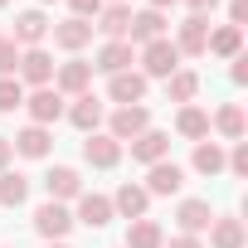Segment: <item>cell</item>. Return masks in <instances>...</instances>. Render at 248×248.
I'll return each mask as SVG.
<instances>
[{
    "label": "cell",
    "instance_id": "ba28073f",
    "mask_svg": "<svg viewBox=\"0 0 248 248\" xmlns=\"http://www.w3.org/2000/svg\"><path fill=\"white\" fill-rule=\"evenodd\" d=\"M20 83H34V88H49L54 83V59L44 54V49H25L20 54Z\"/></svg>",
    "mask_w": 248,
    "mask_h": 248
},
{
    "label": "cell",
    "instance_id": "4316f807",
    "mask_svg": "<svg viewBox=\"0 0 248 248\" xmlns=\"http://www.w3.org/2000/svg\"><path fill=\"white\" fill-rule=\"evenodd\" d=\"M190 166H195L200 175H219V170H224V146H219V141H209V137H204V141H195Z\"/></svg>",
    "mask_w": 248,
    "mask_h": 248
},
{
    "label": "cell",
    "instance_id": "74e56055",
    "mask_svg": "<svg viewBox=\"0 0 248 248\" xmlns=\"http://www.w3.org/2000/svg\"><path fill=\"white\" fill-rule=\"evenodd\" d=\"M10 156H15V146H10V137H0V170H10Z\"/></svg>",
    "mask_w": 248,
    "mask_h": 248
},
{
    "label": "cell",
    "instance_id": "ac0fdd59",
    "mask_svg": "<svg viewBox=\"0 0 248 248\" xmlns=\"http://www.w3.org/2000/svg\"><path fill=\"white\" fill-rule=\"evenodd\" d=\"M44 34H49V20H44V10H25V15H15V44H25V49H39L44 44Z\"/></svg>",
    "mask_w": 248,
    "mask_h": 248
},
{
    "label": "cell",
    "instance_id": "9c48e42d",
    "mask_svg": "<svg viewBox=\"0 0 248 248\" xmlns=\"http://www.w3.org/2000/svg\"><path fill=\"white\" fill-rule=\"evenodd\" d=\"M44 190H49V200H54V204L78 200V195H83V175H78L73 166H54V170L44 175Z\"/></svg>",
    "mask_w": 248,
    "mask_h": 248
},
{
    "label": "cell",
    "instance_id": "ab89813d",
    "mask_svg": "<svg viewBox=\"0 0 248 248\" xmlns=\"http://www.w3.org/2000/svg\"><path fill=\"white\" fill-rule=\"evenodd\" d=\"M166 5H175V0H151V10H166Z\"/></svg>",
    "mask_w": 248,
    "mask_h": 248
},
{
    "label": "cell",
    "instance_id": "7c38bea8",
    "mask_svg": "<svg viewBox=\"0 0 248 248\" xmlns=\"http://www.w3.org/2000/svg\"><path fill=\"white\" fill-rule=\"evenodd\" d=\"M151 39H166V15L146 5L141 15H132V25H127V44H151Z\"/></svg>",
    "mask_w": 248,
    "mask_h": 248
},
{
    "label": "cell",
    "instance_id": "e575fe53",
    "mask_svg": "<svg viewBox=\"0 0 248 248\" xmlns=\"http://www.w3.org/2000/svg\"><path fill=\"white\" fill-rule=\"evenodd\" d=\"M243 20H248V0H233V5H229V25L243 30Z\"/></svg>",
    "mask_w": 248,
    "mask_h": 248
},
{
    "label": "cell",
    "instance_id": "f1b7e54d",
    "mask_svg": "<svg viewBox=\"0 0 248 248\" xmlns=\"http://www.w3.org/2000/svg\"><path fill=\"white\" fill-rule=\"evenodd\" d=\"M200 93V73H190V68H175L170 78H166V97L170 102H190Z\"/></svg>",
    "mask_w": 248,
    "mask_h": 248
},
{
    "label": "cell",
    "instance_id": "8fae6325",
    "mask_svg": "<svg viewBox=\"0 0 248 248\" xmlns=\"http://www.w3.org/2000/svg\"><path fill=\"white\" fill-rule=\"evenodd\" d=\"M146 204H151V195H146L141 185H132V180L117 185V195H112V214H122L127 224H132V219H146Z\"/></svg>",
    "mask_w": 248,
    "mask_h": 248
},
{
    "label": "cell",
    "instance_id": "44dd1931",
    "mask_svg": "<svg viewBox=\"0 0 248 248\" xmlns=\"http://www.w3.org/2000/svg\"><path fill=\"white\" fill-rule=\"evenodd\" d=\"M20 156H30V161H44L49 156V146H54V137H49V127H34V122H30V127L25 132H15V141H10Z\"/></svg>",
    "mask_w": 248,
    "mask_h": 248
},
{
    "label": "cell",
    "instance_id": "7402d4cb",
    "mask_svg": "<svg viewBox=\"0 0 248 248\" xmlns=\"http://www.w3.org/2000/svg\"><path fill=\"white\" fill-rule=\"evenodd\" d=\"M93 68H102L107 78H112V73H122V68H132V44H127V39H107V44L97 49Z\"/></svg>",
    "mask_w": 248,
    "mask_h": 248
},
{
    "label": "cell",
    "instance_id": "2e32d148",
    "mask_svg": "<svg viewBox=\"0 0 248 248\" xmlns=\"http://www.w3.org/2000/svg\"><path fill=\"white\" fill-rule=\"evenodd\" d=\"M175 224H180V233H204L209 224H214V209H209V200H180V209H175Z\"/></svg>",
    "mask_w": 248,
    "mask_h": 248
},
{
    "label": "cell",
    "instance_id": "1f68e13d",
    "mask_svg": "<svg viewBox=\"0 0 248 248\" xmlns=\"http://www.w3.org/2000/svg\"><path fill=\"white\" fill-rule=\"evenodd\" d=\"M15 68H20V44L0 34V78H15Z\"/></svg>",
    "mask_w": 248,
    "mask_h": 248
},
{
    "label": "cell",
    "instance_id": "8992f818",
    "mask_svg": "<svg viewBox=\"0 0 248 248\" xmlns=\"http://www.w3.org/2000/svg\"><path fill=\"white\" fill-rule=\"evenodd\" d=\"M88 83H93V63H83V59H68V63L54 68V88L68 93V97H83Z\"/></svg>",
    "mask_w": 248,
    "mask_h": 248
},
{
    "label": "cell",
    "instance_id": "d6986e66",
    "mask_svg": "<svg viewBox=\"0 0 248 248\" xmlns=\"http://www.w3.org/2000/svg\"><path fill=\"white\" fill-rule=\"evenodd\" d=\"M166 156H170V137L156 132V127L132 141V161H141V166H156V161H166Z\"/></svg>",
    "mask_w": 248,
    "mask_h": 248
},
{
    "label": "cell",
    "instance_id": "4dcf8cb0",
    "mask_svg": "<svg viewBox=\"0 0 248 248\" xmlns=\"http://www.w3.org/2000/svg\"><path fill=\"white\" fill-rule=\"evenodd\" d=\"M25 107V83L20 78H0V112H15Z\"/></svg>",
    "mask_w": 248,
    "mask_h": 248
},
{
    "label": "cell",
    "instance_id": "7a4b0ae2",
    "mask_svg": "<svg viewBox=\"0 0 248 248\" xmlns=\"http://www.w3.org/2000/svg\"><path fill=\"white\" fill-rule=\"evenodd\" d=\"M180 68V49L170 39H151L141 44V78H170Z\"/></svg>",
    "mask_w": 248,
    "mask_h": 248
},
{
    "label": "cell",
    "instance_id": "60d3db41",
    "mask_svg": "<svg viewBox=\"0 0 248 248\" xmlns=\"http://www.w3.org/2000/svg\"><path fill=\"white\" fill-rule=\"evenodd\" d=\"M49 248H68V243H49Z\"/></svg>",
    "mask_w": 248,
    "mask_h": 248
},
{
    "label": "cell",
    "instance_id": "9a60e30c",
    "mask_svg": "<svg viewBox=\"0 0 248 248\" xmlns=\"http://www.w3.org/2000/svg\"><path fill=\"white\" fill-rule=\"evenodd\" d=\"M73 224L107 229V224H112V200H107V195H93V190H83V195H78V219H73Z\"/></svg>",
    "mask_w": 248,
    "mask_h": 248
},
{
    "label": "cell",
    "instance_id": "603a6c76",
    "mask_svg": "<svg viewBox=\"0 0 248 248\" xmlns=\"http://www.w3.org/2000/svg\"><path fill=\"white\" fill-rule=\"evenodd\" d=\"M209 127H219V137H224V141H243V132H248L243 107H238V102H224V107L214 112V122H209Z\"/></svg>",
    "mask_w": 248,
    "mask_h": 248
},
{
    "label": "cell",
    "instance_id": "d4e9b609",
    "mask_svg": "<svg viewBox=\"0 0 248 248\" xmlns=\"http://www.w3.org/2000/svg\"><path fill=\"white\" fill-rule=\"evenodd\" d=\"M204 54H219V59H233V54H243V30H233V25H219V30H209V44H204Z\"/></svg>",
    "mask_w": 248,
    "mask_h": 248
},
{
    "label": "cell",
    "instance_id": "ffe728a7",
    "mask_svg": "<svg viewBox=\"0 0 248 248\" xmlns=\"http://www.w3.org/2000/svg\"><path fill=\"white\" fill-rule=\"evenodd\" d=\"M68 112V122L78 132H97V122H102V97L97 93H83V97H73V107H63Z\"/></svg>",
    "mask_w": 248,
    "mask_h": 248
},
{
    "label": "cell",
    "instance_id": "f35d334b",
    "mask_svg": "<svg viewBox=\"0 0 248 248\" xmlns=\"http://www.w3.org/2000/svg\"><path fill=\"white\" fill-rule=\"evenodd\" d=\"M185 5H190V15H209V10L219 5V0H185Z\"/></svg>",
    "mask_w": 248,
    "mask_h": 248
},
{
    "label": "cell",
    "instance_id": "836d02e7",
    "mask_svg": "<svg viewBox=\"0 0 248 248\" xmlns=\"http://www.w3.org/2000/svg\"><path fill=\"white\" fill-rule=\"evenodd\" d=\"M68 10H73V20H97L102 0H68Z\"/></svg>",
    "mask_w": 248,
    "mask_h": 248
},
{
    "label": "cell",
    "instance_id": "e0dca14e",
    "mask_svg": "<svg viewBox=\"0 0 248 248\" xmlns=\"http://www.w3.org/2000/svg\"><path fill=\"white\" fill-rule=\"evenodd\" d=\"M204 233H209V248H243V243H248L243 219H233V214H214V224H209Z\"/></svg>",
    "mask_w": 248,
    "mask_h": 248
},
{
    "label": "cell",
    "instance_id": "5bb4252c",
    "mask_svg": "<svg viewBox=\"0 0 248 248\" xmlns=\"http://www.w3.org/2000/svg\"><path fill=\"white\" fill-rule=\"evenodd\" d=\"M180 185H185V170H180L175 161H156V166L146 170V185H141V190H146V195H175Z\"/></svg>",
    "mask_w": 248,
    "mask_h": 248
},
{
    "label": "cell",
    "instance_id": "52a82bcc",
    "mask_svg": "<svg viewBox=\"0 0 248 248\" xmlns=\"http://www.w3.org/2000/svg\"><path fill=\"white\" fill-rule=\"evenodd\" d=\"M83 161L97 166V170H112V166L122 161V141H112L107 132H88V141H83Z\"/></svg>",
    "mask_w": 248,
    "mask_h": 248
},
{
    "label": "cell",
    "instance_id": "b9f144b4",
    "mask_svg": "<svg viewBox=\"0 0 248 248\" xmlns=\"http://www.w3.org/2000/svg\"><path fill=\"white\" fill-rule=\"evenodd\" d=\"M0 5H10V0H0Z\"/></svg>",
    "mask_w": 248,
    "mask_h": 248
},
{
    "label": "cell",
    "instance_id": "cb8c5ba5",
    "mask_svg": "<svg viewBox=\"0 0 248 248\" xmlns=\"http://www.w3.org/2000/svg\"><path fill=\"white\" fill-rule=\"evenodd\" d=\"M175 132H180L185 141H204V137H209V112L185 102V107H180V117H175Z\"/></svg>",
    "mask_w": 248,
    "mask_h": 248
},
{
    "label": "cell",
    "instance_id": "8d00e7d4",
    "mask_svg": "<svg viewBox=\"0 0 248 248\" xmlns=\"http://www.w3.org/2000/svg\"><path fill=\"white\" fill-rule=\"evenodd\" d=\"M161 248H204V243H200L195 233H175V238H170V243H161Z\"/></svg>",
    "mask_w": 248,
    "mask_h": 248
},
{
    "label": "cell",
    "instance_id": "30bf717a",
    "mask_svg": "<svg viewBox=\"0 0 248 248\" xmlns=\"http://www.w3.org/2000/svg\"><path fill=\"white\" fill-rule=\"evenodd\" d=\"M107 97H112V102H122V107H132V102H141V97H146V78H141L137 68H122V73H112Z\"/></svg>",
    "mask_w": 248,
    "mask_h": 248
},
{
    "label": "cell",
    "instance_id": "5b68a950",
    "mask_svg": "<svg viewBox=\"0 0 248 248\" xmlns=\"http://www.w3.org/2000/svg\"><path fill=\"white\" fill-rule=\"evenodd\" d=\"M170 44L180 49V59H185V54H190V59H200V54H204V44H209V20H204V15H190V20L175 30V39H170Z\"/></svg>",
    "mask_w": 248,
    "mask_h": 248
},
{
    "label": "cell",
    "instance_id": "f546056e",
    "mask_svg": "<svg viewBox=\"0 0 248 248\" xmlns=\"http://www.w3.org/2000/svg\"><path fill=\"white\" fill-rule=\"evenodd\" d=\"M30 200V180L20 175V170H0V204H25Z\"/></svg>",
    "mask_w": 248,
    "mask_h": 248
},
{
    "label": "cell",
    "instance_id": "7bdbcfd3",
    "mask_svg": "<svg viewBox=\"0 0 248 248\" xmlns=\"http://www.w3.org/2000/svg\"><path fill=\"white\" fill-rule=\"evenodd\" d=\"M112 5H122V0H112Z\"/></svg>",
    "mask_w": 248,
    "mask_h": 248
},
{
    "label": "cell",
    "instance_id": "d6a6232c",
    "mask_svg": "<svg viewBox=\"0 0 248 248\" xmlns=\"http://www.w3.org/2000/svg\"><path fill=\"white\" fill-rule=\"evenodd\" d=\"M224 170H233V175H248V141H233V151L224 156Z\"/></svg>",
    "mask_w": 248,
    "mask_h": 248
},
{
    "label": "cell",
    "instance_id": "ee69618b",
    "mask_svg": "<svg viewBox=\"0 0 248 248\" xmlns=\"http://www.w3.org/2000/svg\"><path fill=\"white\" fill-rule=\"evenodd\" d=\"M44 5H49V0H44Z\"/></svg>",
    "mask_w": 248,
    "mask_h": 248
},
{
    "label": "cell",
    "instance_id": "d590c367",
    "mask_svg": "<svg viewBox=\"0 0 248 248\" xmlns=\"http://www.w3.org/2000/svg\"><path fill=\"white\" fill-rule=\"evenodd\" d=\"M233 83H248V54H233V68H229Z\"/></svg>",
    "mask_w": 248,
    "mask_h": 248
},
{
    "label": "cell",
    "instance_id": "6da1fadb",
    "mask_svg": "<svg viewBox=\"0 0 248 248\" xmlns=\"http://www.w3.org/2000/svg\"><path fill=\"white\" fill-rule=\"evenodd\" d=\"M141 132H151V107H146V102L117 107V112L107 117V137H112V141H137Z\"/></svg>",
    "mask_w": 248,
    "mask_h": 248
},
{
    "label": "cell",
    "instance_id": "277c9868",
    "mask_svg": "<svg viewBox=\"0 0 248 248\" xmlns=\"http://www.w3.org/2000/svg\"><path fill=\"white\" fill-rule=\"evenodd\" d=\"M34 229L49 238V243H63V233L73 229V214L63 209V204H54V200H44L39 209H34Z\"/></svg>",
    "mask_w": 248,
    "mask_h": 248
},
{
    "label": "cell",
    "instance_id": "3957f363",
    "mask_svg": "<svg viewBox=\"0 0 248 248\" xmlns=\"http://www.w3.org/2000/svg\"><path fill=\"white\" fill-rule=\"evenodd\" d=\"M25 112H30L34 127H49V122L63 117V93L59 88H34V93H25Z\"/></svg>",
    "mask_w": 248,
    "mask_h": 248
},
{
    "label": "cell",
    "instance_id": "484cf974",
    "mask_svg": "<svg viewBox=\"0 0 248 248\" xmlns=\"http://www.w3.org/2000/svg\"><path fill=\"white\" fill-rule=\"evenodd\" d=\"M127 25H132V10L127 5H107V10H97V34H107V39H127Z\"/></svg>",
    "mask_w": 248,
    "mask_h": 248
},
{
    "label": "cell",
    "instance_id": "83f0119b",
    "mask_svg": "<svg viewBox=\"0 0 248 248\" xmlns=\"http://www.w3.org/2000/svg\"><path fill=\"white\" fill-rule=\"evenodd\" d=\"M161 243H166V233H161L156 219H132L127 224V248H161Z\"/></svg>",
    "mask_w": 248,
    "mask_h": 248
},
{
    "label": "cell",
    "instance_id": "4fadbf2b",
    "mask_svg": "<svg viewBox=\"0 0 248 248\" xmlns=\"http://www.w3.org/2000/svg\"><path fill=\"white\" fill-rule=\"evenodd\" d=\"M49 30H54V44L68 49V54H78L83 44H93V20H73V15H68V20H59V25H49Z\"/></svg>",
    "mask_w": 248,
    "mask_h": 248
}]
</instances>
